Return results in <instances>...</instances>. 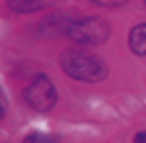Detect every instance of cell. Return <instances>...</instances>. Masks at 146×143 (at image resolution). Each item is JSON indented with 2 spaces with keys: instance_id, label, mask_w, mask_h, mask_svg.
I'll list each match as a JSON object with an SVG mask.
<instances>
[{
  "instance_id": "1",
  "label": "cell",
  "mask_w": 146,
  "mask_h": 143,
  "mask_svg": "<svg viewBox=\"0 0 146 143\" xmlns=\"http://www.w3.org/2000/svg\"><path fill=\"white\" fill-rule=\"evenodd\" d=\"M60 65H63V70H65L70 78L86 81V83L104 81L107 73H110L107 65L97 55H89V52H84V49H68V52H63Z\"/></svg>"
},
{
  "instance_id": "2",
  "label": "cell",
  "mask_w": 146,
  "mask_h": 143,
  "mask_svg": "<svg viewBox=\"0 0 146 143\" xmlns=\"http://www.w3.org/2000/svg\"><path fill=\"white\" fill-rule=\"evenodd\" d=\"M65 37L78 44H102L110 37V26L102 18H78L68 24Z\"/></svg>"
},
{
  "instance_id": "3",
  "label": "cell",
  "mask_w": 146,
  "mask_h": 143,
  "mask_svg": "<svg viewBox=\"0 0 146 143\" xmlns=\"http://www.w3.org/2000/svg\"><path fill=\"white\" fill-rule=\"evenodd\" d=\"M24 99L26 104L31 107V109L36 112H47L55 107V101H58V91H55V86L47 76H36L24 91Z\"/></svg>"
},
{
  "instance_id": "4",
  "label": "cell",
  "mask_w": 146,
  "mask_h": 143,
  "mask_svg": "<svg viewBox=\"0 0 146 143\" xmlns=\"http://www.w3.org/2000/svg\"><path fill=\"white\" fill-rule=\"evenodd\" d=\"M128 44L136 55H146V24H138L131 29V37H128Z\"/></svg>"
},
{
  "instance_id": "5",
  "label": "cell",
  "mask_w": 146,
  "mask_h": 143,
  "mask_svg": "<svg viewBox=\"0 0 146 143\" xmlns=\"http://www.w3.org/2000/svg\"><path fill=\"white\" fill-rule=\"evenodd\" d=\"M52 3V0H8L11 11L16 13H34V11H42Z\"/></svg>"
},
{
  "instance_id": "6",
  "label": "cell",
  "mask_w": 146,
  "mask_h": 143,
  "mask_svg": "<svg viewBox=\"0 0 146 143\" xmlns=\"http://www.w3.org/2000/svg\"><path fill=\"white\" fill-rule=\"evenodd\" d=\"M91 3H97V5H102V8H120V5L128 3V0H91Z\"/></svg>"
},
{
  "instance_id": "7",
  "label": "cell",
  "mask_w": 146,
  "mask_h": 143,
  "mask_svg": "<svg viewBox=\"0 0 146 143\" xmlns=\"http://www.w3.org/2000/svg\"><path fill=\"white\" fill-rule=\"evenodd\" d=\"M24 143H44V138H42L39 133H29V135L24 138Z\"/></svg>"
},
{
  "instance_id": "8",
  "label": "cell",
  "mask_w": 146,
  "mask_h": 143,
  "mask_svg": "<svg viewBox=\"0 0 146 143\" xmlns=\"http://www.w3.org/2000/svg\"><path fill=\"white\" fill-rule=\"evenodd\" d=\"M136 143H146V133H138L136 135Z\"/></svg>"
},
{
  "instance_id": "9",
  "label": "cell",
  "mask_w": 146,
  "mask_h": 143,
  "mask_svg": "<svg viewBox=\"0 0 146 143\" xmlns=\"http://www.w3.org/2000/svg\"><path fill=\"white\" fill-rule=\"evenodd\" d=\"M143 3H146V0H143Z\"/></svg>"
}]
</instances>
